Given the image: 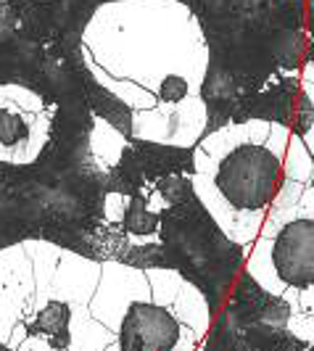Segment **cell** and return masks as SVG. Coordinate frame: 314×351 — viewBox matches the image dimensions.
I'll return each instance as SVG.
<instances>
[{
  "instance_id": "cell-1",
  "label": "cell",
  "mask_w": 314,
  "mask_h": 351,
  "mask_svg": "<svg viewBox=\"0 0 314 351\" xmlns=\"http://www.w3.org/2000/svg\"><path fill=\"white\" fill-rule=\"evenodd\" d=\"M314 180V156L291 127L232 122L193 145L191 182L219 232L248 251L267 214L293 206Z\"/></svg>"
},
{
  "instance_id": "cell-2",
  "label": "cell",
  "mask_w": 314,
  "mask_h": 351,
  "mask_svg": "<svg viewBox=\"0 0 314 351\" xmlns=\"http://www.w3.org/2000/svg\"><path fill=\"white\" fill-rule=\"evenodd\" d=\"M245 254L251 280L288 306L285 328L314 343V185L293 206L269 211Z\"/></svg>"
},
{
  "instance_id": "cell-3",
  "label": "cell",
  "mask_w": 314,
  "mask_h": 351,
  "mask_svg": "<svg viewBox=\"0 0 314 351\" xmlns=\"http://www.w3.org/2000/svg\"><path fill=\"white\" fill-rule=\"evenodd\" d=\"M119 351H198L206 335L182 325L177 315L151 299H135L127 304L114 330Z\"/></svg>"
},
{
  "instance_id": "cell-4",
  "label": "cell",
  "mask_w": 314,
  "mask_h": 351,
  "mask_svg": "<svg viewBox=\"0 0 314 351\" xmlns=\"http://www.w3.org/2000/svg\"><path fill=\"white\" fill-rule=\"evenodd\" d=\"M51 138V117L43 101L27 93L14 101L0 104V161L32 164L43 156Z\"/></svg>"
},
{
  "instance_id": "cell-5",
  "label": "cell",
  "mask_w": 314,
  "mask_h": 351,
  "mask_svg": "<svg viewBox=\"0 0 314 351\" xmlns=\"http://www.w3.org/2000/svg\"><path fill=\"white\" fill-rule=\"evenodd\" d=\"M35 275L27 248H11L0 254V343L8 341L16 322L32 317Z\"/></svg>"
},
{
  "instance_id": "cell-6",
  "label": "cell",
  "mask_w": 314,
  "mask_h": 351,
  "mask_svg": "<svg viewBox=\"0 0 314 351\" xmlns=\"http://www.w3.org/2000/svg\"><path fill=\"white\" fill-rule=\"evenodd\" d=\"M98 278H101V262L61 251L51 282V299L67 301L69 306H88L90 296L95 293Z\"/></svg>"
},
{
  "instance_id": "cell-7",
  "label": "cell",
  "mask_w": 314,
  "mask_h": 351,
  "mask_svg": "<svg viewBox=\"0 0 314 351\" xmlns=\"http://www.w3.org/2000/svg\"><path fill=\"white\" fill-rule=\"evenodd\" d=\"M69 322H71V306L61 299H48L35 315L24 322L27 335H37L48 341L53 349L69 351Z\"/></svg>"
},
{
  "instance_id": "cell-8",
  "label": "cell",
  "mask_w": 314,
  "mask_h": 351,
  "mask_svg": "<svg viewBox=\"0 0 314 351\" xmlns=\"http://www.w3.org/2000/svg\"><path fill=\"white\" fill-rule=\"evenodd\" d=\"M158 219H161V217H158L156 206H154L143 193H132V195H127V201H124L119 230H122L132 243L145 246V243L156 241Z\"/></svg>"
},
{
  "instance_id": "cell-9",
  "label": "cell",
  "mask_w": 314,
  "mask_h": 351,
  "mask_svg": "<svg viewBox=\"0 0 314 351\" xmlns=\"http://www.w3.org/2000/svg\"><path fill=\"white\" fill-rule=\"evenodd\" d=\"M114 341V333L90 315L88 306H71L69 351H104Z\"/></svg>"
},
{
  "instance_id": "cell-10",
  "label": "cell",
  "mask_w": 314,
  "mask_h": 351,
  "mask_svg": "<svg viewBox=\"0 0 314 351\" xmlns=\"http://www.w3.org/2000/svg\"><path fill=\"white\" fill-rule=\"evenodd\" d=\"M16 351H58V349H53L48 341H43V338H37V335H27Z\"/></svg>"
},
{
  "instance_id": "cell-11",
  "label": "cell",
  "mask_w": 314,
  "mask_h": 351,
  "mask_svg": "<svg viewBox=\"0 0 314 351\" xmlns=\"http://www.w3.org/2000/svg\"><path fill=\"white\" fill-rule=\"evenodd\" d=\"M24 338H27V328H24V322H16L14 330H11V335H8V341H5V346H8L11 351H16Z\"/></svg>"
},
{
  "instance_id": "cell-12",
  "label": "cell",
  "mask_w": 314,
  "mask_h": 351,
  "mask_svg": "<svg viewBox=\"0 0 314 351\" xmlns=\"http://www.w3.org/2000/svg\"><path fill=\"white\" fill-rule=\"evenodd\" d=\"M301 141H304V145L309 148V154L314 156V124H309V130L301 132Z\"/></svg>"
}]
</instances>
